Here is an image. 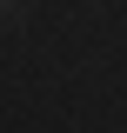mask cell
Listing matches in <instances>:
<instances>
[{"label":"cell","mask_w":127,"mask_h":133,"mask_svg":"<svg viewBox=\"0 0 127 133\" xmlns=\"http://www.w3.org/2000/svg\"><path fill=\"white\" fill-rule=\"evenodd\" d=\"M0 7H7V0H0Z\"/></svg>","instance_id":"obj_1"}]
</instances>
